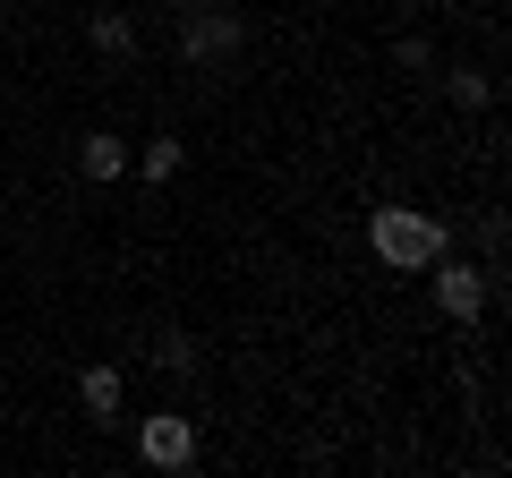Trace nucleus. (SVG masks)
<instances>
[{"label":"nucleus","mask_w":512,"mask_h":478,"mask_svg":"<svg viewBox=\"0 0 512 478\" xmlns=\"http://www.w3.org/2000/svg\"><path fill=\"white\" fill-rule=\"evenodd\" d=\"M367 248H376L393 274H427V257H444L453 231H444L436 214H419V205H376V214H367Z\"/></svg>","instance_id":"obj_1"},{"label":"nucleus","mask_w":512,"mask_h":478,"mask_svg":"<svg viewBox=\"0 0 512 478\" xmlns=\"http://www.w3.org/2000/svg\"><path fill=\"white\" fill-rule=\"evenodd\" d=\"M239 43H248V26H239L222 0H205V9H180V60H197V69H222V60H239Z\"/></svg>","instance_id":"obj_2"},{"label":"nucleus","mask_w":512,"mask_h":478,"mask_svg":"<svg viewBox=\"0 0 512 478\" xmlns=\"http://www.w3.org/2000/svg\"><path fill=\"white\" fill-rule=\"evenodd\" d=\"M427 274H436V308L453 316V325H478V316H487V299H495V282L478 274V265H461L453 248H444V257H427Z\"/></svg>","instance_id":"obj_3"},{"label":"nucleus","mask_w":512,"mask_h":478,"mask_svg":"<svg viewBox=\"0 0 512 478\" xmlns=\"http://www.w3.org/2000/svg\"><path fill=\"white\" fill-rule=\"evenodd\" d=\"M137 453H146V470H188L197 461V419H180V410L137 419Z\"/></svg>","instance_id":"obj_4"},{"label":"nucleus","mask_w":512,"mask_h":478,"mask_svg":"<svg viewBox=\"0 0 512 478\" xmlns=\"http://www.w3.org/2000/svg\"><path fill=\"white\" fill-rule=\"evenodd\" d=\"M77 402H86L94 427H120V368H111V359H94V368L77 376Z\"/></svg>","instance_id":"obj_5"},{"label":"nucleus","mask_w":512,"mask_h":478,"mask_svg":"<svg viewBox=\"0 0 512 478\" xmlns=\"http://www.w3.org/2000/svg\"><path fill=\"white\" fill-rule=\"evenodd\" d=\"M77 171H86V180H120V171H128V146H120L111 129L77 137Z\"/></svg>","instance_id":"obj_6"},{"label":"nucleus","mask_w":512,"mask_h":478,"mask_svg":"<svg viewBox=\"0 0 512 478\" xmlns=\"http://www.w3.org/2000/svg\"><path fill=\"white\" fill-rule=\"evenodd\" d=\"M86 35H94V52H103V60H128V52H137V26H128V9H94Z\"/></svg>","instance_id":"obj_7"},{"label":"nucleus","mask_w":512,"mask_h":478,"mask_svg":"<svg viewBox=\"0 0 512 478\" xmlns=\"http://www.w3.org/2000/svg\"><path fill=\"white\" fill-rule=\"evenodd\" d=\"M444 94H453L461 111H487V103H495V77H487V69H453V77H444Z\"/></svg>","instance_id":"obj_8"},{"label":"nucleus","mask_w":512,"mask_h":478,"mask_svg":"<svg viewBox=\"0 0 512 478\" xmlns=\"http://www.w3.org/2000/svg\"><path fill=\"white\" fill-rule=\"evenodd\" d=\"M137 171H146V180H171V171H180V137H146V146H137Z\"/></svg>","instance_id":"obj_9"},{"label":"nucleus","mask_w":512,"mask_h":478,"mask_svg":"<svg viewBox=\"0 0 512 478\" xmlns=\"http://www.w3.org/2000/svg\"><path fill=\"white\" fill-rule=\"evenodd\" d=\"M154 368H163V376H188V368H197V350H188V333H163V342H154Z\"/></svg>","instance_id":"obj_10"},{"label":"nucleus","mask_w":512,"mask_h":478,"mask_svg":"<svg viewBox=\"0 0 512 478\" xmlns=\"http://www.w3.org/2000/svg\"><path fill=\"white\" fill-rule=\"evenodd\" d=\"M393 60H402L410 77H419V69H436V52H427V35H402V43H393Z\"/></svg>","instance_id":"obj_11"},{"label":"nucleus","mask_w":512,"mask_h":478,"mask_svg":"<svg viewBox=\"0 0 512 478\" xmlns=\"http://www.w3.org/2000/svg\"><path fill=\"white\" fill-rule=\"evenodd\" d=\"M180 9H205V0H180Z\"/></svg>","instance_id":"obj_12"},{"label":"nucleus","mask_w":512,"mask_h":478,"mask_svg":"<svg viewBox=\"0 0 512 478\" xmlns=\"http://www.w3.org/2000/svg\"><path fill=\"white\" fill-rule=\"evenodd\" d=\"M0 18H9V9H0Z\"/></svg>","instance_id":"obj_13"}]
</instances>
